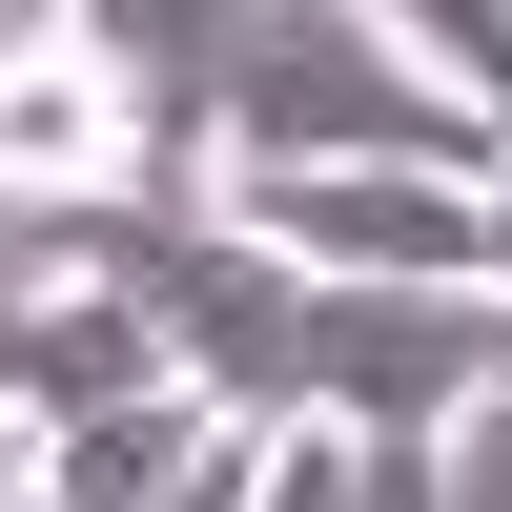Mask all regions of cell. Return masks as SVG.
<instances>
[{
    "label": "cell",
    "instance_id": "obj_5",
    "mask_svg": "<svg viewBox=\"0 0 512 512\" xmlns=\"http://www.w3.org/2000/svg\"><path fill=\"white\" fill-rule=\"evenodd\" d=\"M62 21L123 62V103L164 123V164H185V185H226V62H246V21H267V0H62Z\"/></svg>",
    "mask_w": 512,
    "mask_h": 512
},
{
    "label": "cell",
    "instance_id": "obj_3",
    "mask_svg": "<svg viewBox=\"0 0 512 512\" xmlns=\"http://www.w3.org/2000/svg\"><path fill=\"white\" fill-rule=\"evenodd\" d=\"M226 205L308 287H472L492 267V164H226Z\"/></svg>",
    "mask_w": 512,
    "mask_h": 512
},
{
    "label": "cell",
    "instance_id": "obj_10",
    "mask_svg": "<svg viewBox=\"0 0 512 512\" xmlns=\"http://www.w3.org/2000/svg\"><path fill=\"white\" fill-rule=\"evenodd\" d=\"M0 21H62V0H0Z\"/></svg>",
    "mask_w": 512,
    "mask_h": 512
},
{
    "label": "cell",
    "instance_id": "obj_8",
    "mask_svg": "<svg viewBox=\"0 0 512 512\" xmlns=\"http://www.w3.org/2000/svg\"><path fill=\"white\" fill-rule=\"evenodd\" d=\"M451 512H512V369H492L472 431H451Z\"/></svg>",
    "mask_w": 512,
    "mask_h": 512
},
{
    "label": "cell",
    "instance_id": "obj_1",
    "mask_svg": "<svg viewBox=\"0 0 512 512\" xmlns=\"http://www.w3.org/2000/svg\"><path fill=\"white\" fill-rule=\"evenodd\" d=\"M226 164H512V123L390 0H267L226 62Z\"/></svg>",
    "mask_w": 512,
    "mask_h": 512
},
{
    "label": "cell",
    "instance_id": "obj_2",
    "mask_svg": "<svg viewBox=\"0 0 512 512\" xmlns=\"http://www.w3.org/2000/svg\"><path fill=\"white\" fill-rule=\"evenodd\" d=\"M82 205H226V185L164 164V123L82 21H0V226H82Z\"/></svg>",
    "mask_w": 512,
    "mask_h": 512
},
{
    "label": "cell",
    "instance_id": "obj_7",
    "mask_svg": "<svg viewBox=\"0 0 512 512\" xmlns=\"http://www.w3.org/2000/svg\"><path fill=\"white\" fill-rule=\"evenodd\" d=\"M349 512H451V431H369V492Z\"/></svg>",
    "mask_w": 512,
    "mask_h": 512
},
{
    "label": "cell",
    "instance_id": "obj_4",
    "mask_svg": "<svg viewBox=\"0 0 512 512\" xmlns=\"http://www.w3.org/2000/svg\"><path fill=\"white\" fill-rule=\"evenodd\" d=\"M512 369V287H308V410L328 431H472Z\"/></svg>",
    "mask_w": 512,
    "mask_h": 512
},
{
    "label": "cell",
    "instance_id": "obj_9",
    "mask_svg": "<svg viewBox=\"0 0 512 512\" xmlns=\"http://www.w3.org/2000/svg\"><path fill=\"white\" fill-rule=\"evenodd\" d=\"M492 287H512V164H492Z\"/></svg>",
    "mask_w": 512,
    "mask_h": 512
},
{
    "label": "cell",
    "instance_id": "obj_6",
    "mask_svg": "<svg viewBox=\"0 0 512 512\" xmlns=\"http://www.w3.org/2000/svg\"><path fill=\"white\" fill-rule=\"evenodd\" d=\"M205 451H226V410H205L185 369H164V390L82 410V431H62V472H41V492H62V512H164V492L205 472Z\"/></svg>",
    "mask_w": 512,
    "mask_h": 512
}]
</instances>
